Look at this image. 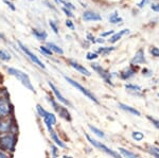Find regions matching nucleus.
<instances>
[{
	"instance_id": "obj_3",
	"label": "nucleus",
	"mask_w": 159,
	"mask_h": 158,
	"mask_svg": "<svg viewBox=\"0 0 159 158\" xmlns=\"http://www.w3.org/2000/svg\"><path fill=\"white\" fill-rule=\"evenodd\" d=\"M85 136H86L87 141H88L92 147H96V149H97V150H99V151H101V152L105 153V154H106L107 156H109L110 158H122V156L120 155V153H119V152L114 151V150L109 149V147H107V146H105V144H104V143H102L101 141H98L97 139H93L91 136H89L88 134H86Z\"/></svg>"
},
{
	"instance_id": "obj_37",
	"label": "nucleus",
	"mask_w": 159,
	"mask_h": 158,
	"mask_svg": "<svg viewBox=\"0 0 159 158\" xmlns=\"http://www.w3.org/2000/svg\"><path fill=\"white\" fill-rule=\"evenodd\" d=\"M86 39L88 40L90 44H96V37H94L91 33H88V34L86 35Z\"/></svg>"
},
{
	"instance_id": "obj_29",
	"label": "nucleus",
	"mask_w": 159,
	"mask_h": 158,
	"mask_svg": "<svg viewBox=\"0 0 159 158\" xmlns=\"http://www.w3.org/2000/svg\"><path fill=\"white\" fill-rule=\"evenodd\" d=\"M49 27L51 28V30H52L54 34H58V31H60V28H58L57 22L54 21V20H52V19H50V20H49Z\"/></svg>"
},
{
	"instance_id": "obj_8",
	"label": "nucleus",
	"mask_w": 159,
	"mask_h": 158,
	"mask_svg": "<svg viewBox=\"0 0 159 158\" xmlns=\"http://www.w3.org/2000/svg\"><path fill=\"white\" fill-rule=\"evenodd\" d=\"M48 85H49L51 91H52V93H53V97H54V98L56 99V101L60 102V103H61L64 106H66V107H67V106H69V107H70L71 103L67 100V99L65 98V97L61 95V93L60 91V89L56 87V86L52 82H51V81H48Z\"/></svg>"
},
{
	"instance_id": "obj_53",
	"label": "nucleus",
	"mask_w": 159,
	"mask_h": 158,
	"mask_svg": "<svg viewBox=\"0 0 159 158\" xmlns=\"http://www.w3.org/2000/svg\"><path fill=\"white\" fill-rule=\"evenodd\" d=\"M29 1H33V0H29Z\"/></svg>"
},
{
	"instance_id": "obj_9",
	"label": "nucleus",
	"mask_w": 159,
	"mask_h": 158,
	"mask_svg": "<svg viewBox=\"0 0 159 158\" xmlns=\"http://www.w3.org/2000/svg\"><path fill=\"white\" fill-rule=\"evenodd\" d=\"M43 124H45L46 129H47V131L50 133V132L53 131V126L57 123V118H56V115L54 113L48 111L47 115L43 118Z\"/></svg>"
},
{
	"instance_id": "obj_40",
	"label": "nucleus",
	"mask_w": 159,
	"mask_h": 158,
	"mask_svg": "<svg viewBox=\"0 0 159 158\" xmlns=\"http://www.w3.org/2000/svg\"><path fill=\"white\" fill-rule=\"evenodd\" d=\"M152 71H151L150 69H148V68H144V69L142 70V74L145 75V76H151L152 75Z\"/></svg>"
},
{
	"instance_id": "obj_11",
	"label": "nucleus",
	"mask_w": 159,
	"mask_h": 158,
	"mask_svg": "<svg viewBox=\"0 0 159 158\" xmlns=\"http://www.w3.org/2000/svg\"><path fill=\"white\" fill-rule=\"evenodd\" d=\"M145 62H147V60H145L144 50H143V48H140V49L135 53L134 57L130 61V66L141 65V64H144Z\"/></svg>"
},
{
	"instance_id": "obj_50",
	"label": "nucleus",
	"mask_w": 159,
	"mask_h": 158,
	"mask_svg": "<svg viewBox=\"0 0 159 158\" xmlns=\"http://www.w3.org/2000/svg\"><path fill=\"white\" fill-rule=\"evenodd\" d=\"M63 158H73V157H71V156H68V155H64Z\"/></svg>"
},
{
	"instance_id": "obj_36",
	"label": "nucleus",
	"mask_w": 159,
	"mask_h": 158,
	"mask_svg": "<svg viewBox=\"0 0 159 158\" xmlns=\"http://www.w3.org/2000/svg\"><path fill=\"white\" fill-rule=\"evenodd\" d=\"M63 12L65 13L66 16H67L68 18H72V17H74V14L72 13L71 10H68V9H66V7H63Z\"/></svg>"
},
{
	"instance_id": "obj_41",
	"label": "nucleus",
	"mask_w": 159,
	"mask_h": 158,
	"mask_svg": "<svg viewBox=\"0 0 159 158\" xmlns=\"http://www.w3.org/2000/svg\"><path fill=\"white\" fill-rule=\"evenodd\" d=\"M151 9L154 12H159V3H152L151 4Z\"/></svg>"
},
{
	"instance_id": "obj_52",
	"label": "nucleus",
	"mask_w": 159,
	"mask_h": 158,
	"mask_svg": "<svg viewBox=\"0 0 159 158\" xmlns=\"http://www.w3.org/2000/svg\"><path fill=\"white\" fill-rule=\"evenodd\" d=\"M0 81H1V76H0Z\"/></svg>"
},
{
	"instance_id": "obj_32",
	"label": "nucleus",
	"mask_w": 159,
	"mask_h": 158,
	"mask_svg": "<svg viewBox=\"0 0 159 158\" xmlns=\"http://www.w3.org/2000/svg\"><path fill=\"white\" fill-rule=\"evenodd\" d=\"M147 118H148V120L150 121L151 123H152L153 125L156 127V129H159V120H157L156 118H153L152 116H147Z\"/></svg>"
},
{
	"instance_id": "obj_7",
	"label": "nucleus",
	"mask_w": 159,
	"mask_h": 158,
	"mask_svg": "<svg viewBox=\"0 0 159 158\" xmlns=\"http://www.w3.org/2000/svg\"><path fill=\"white\" fill-rule=\"evenodd\" d=\"M91 68L96 71L99 74V76H101L102 79L105 81V83H107L110 86H114V83H112V73H110L109 71H107L106 69H104L102 67V65H100L98 63H92L91 64Z\"/></svg>"
},
{
	"instance_id": "obj_1",
	"label": "nucleus",
	"mask_w": 159,
	"mask_h": 158,
	"mask_svg": "<svg viewBox=\"0 0 159 158\" xmlns=\"http://www.w3.org/2000/svg\"><path fill=\"white\" fill-rule=\"evenodd\" d=\"M18 142V133L10 132L6 134H0V150L7 154L13 156Z\"/></svg>"
},
{
	"instance_id": "obj_39",
	"label": "nucleus",
	"mask_w": 159,
	"mask_h": 158,
	"mask_svg": "<svg viewBox=\"0 0 159 158\" xmlns=\"http://www.w3.org/2000/svg\"><path fill=\"white\" fill-rule=\"evenodd\" d=\"M4 3H6L7 6L12 10V11H15V10H16V7L14 6V3H13L11 0H4Z\"/></svg>"
},
{
	"instance_id": "obj_19",
	"label": "nucleus",
	"mask_w": 159,
	"mask_h": 158,
	"mask_svg": "<svg viewBox=\"0 0 159 158\" xmlns=\"http://www.w3.org/2000/svg\"><path fill=\"white\" fill-rule=\"evenodd\" d=\"M46 100L48 101V103L50 104V106L53 108V111H54L55 113H57L58 109H60L61 106L60 104V102L56 101V99L53 96H47V97H46Z\"/></svg>"
},
{
	"instance_id": "obj_48",
	"label": "nucleus",
	"mask_w": 159,
	"mask_h": 158,
	"mask_svg": "<svg viewBox=\"0 0 159 158\" xmlns=\"http://www.w3.org/2000/svg\"><path fill=\"white\" fill-rule=\"evenodd\" d=\"M56 4H63V1L64 0H53Z\"/></svg>"
},
{
	"instance_id": "obj_15",
	"label": "nucleus",
	"mask_w": 159,
	"mask_h": 158,
	"mask_svg": "<svg viewBox=\"0 0 159 158\" xmlns=\"http://www.w3.org/2000/svg\"><path fill=\"white\" fill-rule=\"evenodd\" d=\"M125 89H126L127 91H129V93H132V95L134 96H139L141 97L142 96V88H141V86L139 85H136V84H125Z\"/></svg>"
},
{
	"instance_id": "obj_21",
	"label": "nucleus",
	"mask_w": 159,
	"mask_h": 158,
	"mask_svg": "<svg viewBox=\"0 0 159 158\" xmlns=\"http://www.w3.org/2000/svg\"><path fill=\"white\" fill-rule=\"evenodd\" d=\"M115 50H116V47H114V46H110V47H103V46H102V47L98 48L97 53H98L99 55H101V56H106V55L110 54V53Z\"/></svg>"
},
{
	"instance_id": "obj_14",
	"label": "nucleus",
	"mask_w": 159,
	"mask_h": 158,
	"mask_svg": "<svg viewBox=\"0 0 159 158\" xmlns=\"http://www.w3.org/2000/svg\"><path fill=\"white\" fill-rule=\"evenodd\" d=\"M49 135H50V138H51V140L53 141V143L55 144L56 147H58L60 149H66L67 147V146H66V143L65 142L63 141L61 138H60V136H58V134L56 133V132L53 129L52 132H50L49 133Z\"/></svg>"
},
{
	"instance_id": "obj_35",
	"label": "nucleus",
	"mask_w": 159,
	"mask_h": 158,
	"mask_svg": "<svg viewBox=\"0 0 159 158\" xmlns=\"http://www.w3.org/2000/svg\"><path fill=\"white\" fill-rule=\"evenodd\" d=\"M66 27H67L68 29H70V30H74V29H75L73 21L70 18H67V20H66Z\"/></svg>"
},
{
	"instance_id": "obj_18",
	"label": "nucleus",
	"mask_w": 159,
	"mask_h": 158,
	"mask_svg": "<svg viewBox=\"0 0 159 158\" xmlns=\"http://www.w3.org/2000/svg\"><path fill=\"white\" fill-rule=\"evenodd\" d=\"M32 34L34 35V37L36 38L39 42H45L48 37V33L45 30H40V29H33L32 30Z\"/></svg>"
},
{
	"instance_id": "obj_22",
	"label": "nucleus",
	"mask_w": 159,
	"mask_h": 158,
	"mask_svg": "<svg viewBox=\"0 0 159 158\" xmlns=\"http://www.w3.org/2000/svg\"><path fill=\"white\" fill-rule=\"evenodd\" d=\"M46 46H47V47L49 48V49L52 51L53 53H55V54H57V55H64V50L61 49V48L58 45L54 44V43L48 42L47 44H46Z\"/></svg>"
},
{
	"instance_id": "obj_5",
	"label": "nucleus",
	"mask_w": 159,
	"mask_h": 158,
	"mask_svg": "<svg viewBox=\"0 0 159 158\" xmlns=\"http://www.w3.org/2000/svg\"><path fill=\"white\" fill-rule=\"evenodd\" d=\"M64 79H65V81L67 82L68 84H70L72 87H74L76 89V90H79L81 93H83L84 96L86 97L87 99H89L91 102H93V103H96V104H100V101L98 100V98H97L96 96L93 95V93H91L89 89H87L86 87H84L82 84H80L79 82H76L75 80H73V79H71L70 76H67V75H65L64 74Z\"/></svg>"
},
{
	"instance_id": "obj_2",
	"label": "nucleus",
	"mask_w": 159,
	"mask_h": 158,
	"mask_svg": "<svg viewBox=\"0 0 159 158\" xmlns=\"http://www.w3.org/2000/svg\"><path fill=\"white\" fill-rule=\"evenodd\" d=\"M7 71L10 75L14 76L16 80H18L22 85L25 86L28 90H30L31 93H36L35 91V87L33 86V83L31 81L30 76L25 72V71L18 69V68H15V67H7Z\"/></svg>"
},
{
	"instance_id": "obj_13",
	"label": "nucleus",
	"mask_w": 159,
	"mask_h": 158,
	"mask_svg": "<svg viewBox=\"0 0 159 158\" xmlns=\"http://www.w3.org/2000/svg\"><path fill=\"white\" fill-rule=\"evenodd\" d=\"M136 72H137V71H136V69L134 68V66H129V68H125L124 70L121 71L119 76L121 80L127 81V80H130V79L136 74Z\"/></svg>"
},
{
	"instance_id": "obj_6",
	"label": "nucleus",
	"mask_w": 159,
	"mask_h": 158,
	"mask_svg": "<svg viewBox=\"0 0 159 158\" xmlns=\"http://www.w3.org/2000/svg\"><path fill=\"white\" fill-rule=\"evenodd\" d=\"M17 44H18V46H19V49L24 52V54L27 56L29 60L32 62L34 65H36L38 68H40V69H43V70H45L46 69V65L43 64L42 61H40V58L37 56L36 54H34V53L31 51L29 48L27 47L25 45H24L22 44L21 42H17Z\"/></svg>"
},
{
	"instance_id": "obj_43",
	"label": "nucleus",
	"mask_w": 159,
	"mask_h": 158,
	"mask_svg": "<svg viewBox=\"0 0 159 158\" xmlns=\"http://www.w3.org/2000/svg\"><path fill=\"white\" fill-rule=\"evenodd\" d=\"M148 0H141L139 3H138V7H139V9H142V7L148 3Z\"/></svg>"
},
{
	"instance_id": "obj_16",
	"label": "nucleus",
	"mask_w": 159,
	"mask_h": 158,
	"mask_svg": "<svg viewBox=\"0 0 159 158\" xmlns=\"http://www.w3.org/2000/svg\"><path fill=\"white\" fill-rule=\"evenodd\" d=\"M118 106H119L120 109L126 111L127 114H130V115H133V116H137V117L141 116L140 111H138V109H136L135 107H133V106H129V105H127V104H124V103H119V104H118Z\"/></svg>"
},
{
	"instance_id": "obj_24",
	"label": "nucleus",
	"mask_w": 159,
	"mask_h": 158,
	"mask_svg": "<svg viewBox=\"0 0 159 158\" xmlns=\"http://www.w3.org/2000/svg\"><path fill=\"white\" fill-rule=\"evenodd\" d=\"M88 129H90V132L93 135H96L97 137H99V138H102V139H104L105 138V134H104V132L103 131H101L100 129H98L97 126H93V125H91V124H89L88 125Z\"/></svg>"
},
{
	"instance_id": "obj_51",
	"label": "nucleus",
	"mask_w": 159,
	"mask_h": 158,
	"mask_svg": "<svg viewBox=\"0 0 159 158\" xmlns=\"http://www.w3.org/2000/svg\"><path fill=\"white\" fill-rule=\"evenodd\" d=\"M157 96H158V98H159V93H157Z\"/></svg>"
},
{
	"instance_id": "obj_44",
	"label": "nucleus",
	"mask_w": 159,
	"mask_h": 158,
	"mask_svg": "<svg viewBox=\"0 0 159 158\" xmlns=\"http://www.w3.org/2000/svg\"><path fill=\"white\" fill-rule=\"evenodd\" d=\"M45 4H47V7H49V9H51V10H53V11H56V7L53 6L52 3H50L49 1H45Z\"/></svg>"
},
{
	"instance_id": "obj_10",
	"label": "nucleus",
	"mask_w": 159,
	"mask_h": 158,
	"mask_svg": "<svg viewBox=\"0 0 159 158\" xmlns=\"http://www.w3.org/2000/svg\"><path fill=\"white\" fill-rule=\"evenodd\" d=\"M82 18H83L84 21H87V22H90V21H101L102 20V17L99 13L97 12H93V11H90V10H87L83 13L82 15Z\"/></svg>"
},
{
	"instance_id": "obj_28",
	"label": "nucleus",
	"mask_w": 159,
	"mask_h": 158,
	"mask_svg": "<svg viewBox=\"0 0 159 158\" xmlns=\"http://www.w3.org/2000/svg\"><path fill=\"white\" fill-rule=\"evenodd\" d=\"M50 153H51V158H58L60 157V147H56L55 144H51Z\"/></svg>"
},
{
	"instance_id": "obj_49",
	"label": "nucleus",
	"mask_w": 159,
	"mask_h": 158,
	"mask_svg": "<svg viewBox=\"0 0 159 158\" xmlns=\"http://www.w3.org/2000/svg\"><path fill=\"white\" fill-rule=\"evenodd\" d=\"M0 39H2V40H6V37H4V35L2 34L1 32H0Z\"/></svg>"
},
{
	"instance_id": "obj_27",
	"label": "nucleus",
	"mask_w": 159,
	"mask_h": 158,
	"mask_svg": "<svg viewBox=\"0 0 159 158\" xmlns=\"http://www.w3.org/2000/svg\"><path fill=\"white\" fill-rule=\"evenodd\" d=\"M132 138L135 140L136 142H140L144 139V134L142 132H139V131H135L132 133Z\"/></svg>"
},
{
	"instance_id": "obj_26",
	"label": "nucleus",
	"mask_w": 159,
	"mask_h": 158,
	"mask_svg": "<svg viewBox=\"0 0 159 158\" xmlns=\"http://www.w3.org/2000/svg\"><path fill=\"white\" fill-rule=\"evenodd\" d=\"M39 52L42 53L43 55L47 56V57H50V56H52V55H53V52L46 45L40 46V47H39Z\"/></svg>"
},
{
	"instance_id": "obj_33",
	"label": "nucleus",
	"mask_w": 159,
	"mask_h": 158,
	"mask_svg": "<svg viewBox=\"0 0 159 158\" xmlns=\"http://www.w3.org/2000/svg\"><path fill=\"white\" fill-rule=\"evenodd\" d=\"M63 6H64V7H66V9H68V10H71V11H73V10L75 9V7L73 6V3H71V2H69V1H66V0L63 1Z\"/></svg>"
},
{
	"instance_id": "obj_38",
	"label": "nucleus",
	"mask_w": 159,
	"mask_h": 158,
	"mask_svg": "<svg viewBox=\"0 0 159 158\" xmlns=\"http://www.w3.org/2000/svg\"><path fill=\"white\" fill-rule=\"evenodd\" d=\"M115 33L114 30H109V31H106V32H102L101 33V37L104 38V37H110L112 34Z\"/></svg>"
},
{
	"instance_id": "obj_23",
	"label": "nucleus",
	"mask_w": 159,
	"mask_h": 158,
	"mask_svg": "<svg viewBox=\"0 0 159 158\" xmlns=\"http://www.w3.org/2000/svg\"><path fill=\"white\" fill-rule=\"evenodd\" d=\"M118 150H119L120 155H121L122 157H124V158H140L137 154H135L134 152L124 149V147H119Z\"/></svg>"
},
{
	"instance_id": "obj_17",
	"label": "nucleus",
	"mask_w": 159,
	"mask_h": 158,
	"mask_svg": "<svg viewBox=\"0 0 159 158\" xmlns=\"http://www.w3.org/2000/svg\"><path fill=\"white\" fill-rule=\"evenodd\" d=\"M129 29H123V30H121V31H119L117 33H114V34L109 37L108 42L110 43V44H116V43L119 42V40L121 39V38L124 36L125 34H129Z\"/></svg>"
},
{
	"instance_id": "obj_46",
	"label": "nucleus",
	"mask_w": 159,
	"mask_h": 158,
	"mask_svg": "<svg viewBox=\"0 0 159 158\" xmlns=\"http://www.w3.org/2000/svg\"><path fill=\"white\" fill-rule=\"evenodd\" d=\"M105 43V39L102 37H99V38H96V44H102L103 45Z\"/></svg>"
},
{
	"instance_id": "obj_25",
	"label": "nucleus",
	"mask_w": 159,
	"mask_h": 158,
	"mask_svg": "<svg viewBox=\"0 0 159 158\" xmlns=\"http://www.w3.org/2000/svg\"><path fill=\"white\" fill-rule=\"evenodd\" d=\"M0 60L2 62H10L12 60V54L6 49H0Z\"/></svg>"
},
{
	"instance_id": "obj_20",
	"label": "nucleus",
	"mask_w": 159,
	"mask_h": 158,
	"mask_svg": "<svg viewBox=\"0 0 159 158\" xmlns=\"http://www.w3.org/2000/svg\"><path fill=\"white\" fill-rule=\"evenodd\" d=\"M108 21H109V24H111V25H120L123 22V18L118 14V12H114L109 15Z\"/></svg>"
},
{
	"instance_id": "obj_34",
	"label": "nucleus",
	"mask_w": 159,
	"mask_h": 158,
	"mask_svg": "<svg viewBox=\"0 0 159 158\" xmlns=\"http://www.w3.org/2000/svg\"><path fill=\"white\" fill-rule=\"evenodd\" d=\"M151 54L154 57H159V48L158 47H152L151 48Z\"/></svg>"
},
{
	"instance_id": "obj_12",
	"label": "nucleus",
	"mask_w": 159,
	"mask_h": 158,
	"mask_svg": "<svg viewBox=\"0 0 159 158\" xmlns=\"http://www.w3.org/2000/svg\"><path fill=\"white\" fill-rule=\"evenodd\" d=\"M68 63H69V65H70L74 70H76L78 72L81 73V74H83V75H85V76H90V75H91L90 71L87 69L85 66L81 65V64L78 63L76 61H74V60H69V61H68Z\"/></svg>"
},
{
	"instance_id": "obj_4",
	"label": "nucleus",
	"mask_w": 159,
	"mask_h": 158,
	"mask_svg": "<svg viewBox=\"0 0 159 158\" xmlns=\"http://www.w3.org/2000/svg\"><path fill=\"white\" fill-rule=\"evenodd\" d=\"M10 132L18 133V125L15 116L2 117L0 116V134H6Z\"/></svg>"
},
{
	"instance_id": "obj_45",
	"label": "nucleus",
	"mask_w": 159,
	"mask_h": 158,
	"mask_svg": "<svg viewBox=\"0 0 159 158\" xmlns=\"http://www.w3.org/2000/svg\"><path fill=\"white\" fill-rule=\"evenodd\" d=\"M148 153H150V154L152 155L154 158H159V154H158V153H156L155 151H153V150H150Z\"/></svg>"
},
{
	"instance_id": "obj_31",
	"label": "nucleus",
	"mask_w": 159,
	"mask_h": 158,
	"mask_svg": "<svg viewBox=\"0 0 159 158\" xmlns=\"http://www.w3.org/2000/svg\"><path fill=\"white\" fill-rule=\"evenodd\" d=\"M98 57H99V54L97 52H88L86 54V60L87 61H90V62H93V61H96Z\"/></svg>"
},
{
	"instance_id": "obj_30",
	"label": "nucleus",
	"mask_w": 159,
	"mask_h": 158,
	"mask_svg": "<svg viewBox=\"0 0 159 158\" xmlns=\"http://www.w3.org/2000/svg\"><path fill=\"white\" fill-rule=\"evenodd\" d=\"M36 111H37V114H38V116L40 117V118H43V117L46 116V115H47V113H48V111L47 109H45L43 107L42 105H40V104H37L36 105Z\"/></svg>"
},
{
	"instance_id": "obj_42",
	"label": "nucleus",
	"mask_w": 159,
	"mask_h": 158,
	"mask_svg": "<svg viewBox=\"0 0 159 158\" xmlns=\"http://www.w3.org/2000/svg\"><path fill=\"white\" fill-rule=\"evenodd\" d=\"M0 158H12L11 155L7 154V153H4L3 151H1L0 150Z\"/></svg>"
},
{
	"instance_id": "obj_47",
	"label": "nucleus",
	"mask_w": 159,
	"mask_h": 158,
	"mask_svg": "<svg viewBox=\"0 0 159 158\" xmlns=\"http://www.w3.org/2000/svg\"><path fill=\"white\" fill-rule=\"evenodd\" d=\"M151 150H153V151H155L156 153H158V154H159V147H151Z\"/></svg>"
}]
</instances>
